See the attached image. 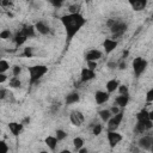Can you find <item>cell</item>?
Returning <instances> with one entry per match:
<instances>
[{
    "instance_id": "6da1fadb",
    "label": "cell",
    "mask_w": 153,
    "mask_h": 153,
    "mask_svg": "<svg viewBox=\"0 0 153 153\" xmlns=\"http://www.w3.org/2000/svg\"><path fill=\"white\" fill-rule=\"evenodd\" d=\"M61 24L65 27L66 31V37L67 42H71L73 37L81 30V27L86 24V19L81 13H75V14H65L60 18Z\"/></svg>"
},
{
    "instance_id": "7a4b0ae2",
    "label": "cell",
    "mask_w": 153,
    "mask_h": 153,
    "mask_svg": "<svg viewBox=\"0 0 153 153\" xmlns=\"http://www.w3.org/2000/svg\"><path fill=\"white\" fill-rule=\"evenodd\" d=\"M106 26L110 29V31L112 33L111 39H114V41H117L118 38H121L128 27V25L124 22L117 20V19H109L106 22Z\"/></svg>"
},
{
    "instance_id": "3957f363",
    "label": "cell",
    "mask_w": 153,
    "mask_h": 153,
    "mask_svg": "<svg viewBox=\"0 0 153 153\" xmlns=\"http://www.w3.org/2000/svg\"><path fill=\"white\" fill-rule=\"evenodd\" d=\"M27 71H29V76H30L29 84L33 85L38 82V80L48 72V67L44 65H35V66L27 67Z\"/></svg>"
},
{
    "instance_id": "277c9868",
    "label": "cell",
    "mask_w": 153,
    "mask_h": 153,
    "mask_svg": "<svg viewBox=\"0 0 153 153\" xmlns=\"http://www.w3.org/2000/svg\"><path fill=\"white\" fill-rule=\"evenodd\" d=\"M147 66H148V62L147 60H145L143 57H135L133 60V71H134V74L136 78H139L142 73H145V71L147 69Z\"/></svg>"
},
{
    "instance_id": "5b68a950",
    "label": "cell",
    "mask_w": 153,
    "mask_h": 153,
    "mask_svg": "<svg viewBox=\"0 0 153 153\" xmlns=\"http://www.w3.org/2000/svg\"><path fill=\"white\" fill-rule=\"evenodd\" d=\"M122 121H123V112L122 111H120L116 115H112L110 117V120L106 122L108 123V130L109 131H116Z\"/></svg>"
},
{
    "instance_id": "8992f818",
    "label": "cell",
    "mask_w": 153,
    "mask_h": 153,
    "mask_svg": "<svg viewBox=\"0 0 153 153\" xmlns=\"http://www.w3.org/2000/svg\"><path fill=\"white\" fill-rule=\"evenodd\" d=\"M106 139H108V142H109V146L110 148H115L123 139L122 134H120L117 130L116 131H106Z\"/></svg>"
},
{
    "instance_id": "52a82bcc",
    "label": "cell",
    "mask_w": 153,
    "mask_h": 153,
    "mask_svg": "<svg viewBox=\"0 0 153 153\" xmlns=\"http://www.w3.org/2000/svg\"><path fill=\"white\" fill-rule=\"evenodd\" d=\"M140 149H143V151H151L152 149V146H153V137L152 135H143L141 136L139 140H137V143Z\"/></svg>"
},
{
    "instance_id": "ba28073f",
    "label": "cell",
    "mask_w": 153,
    "mask_h": 153,
    "mask_svg": "<svg viewBox=\"0 0 153 153\" xmlns=\"http://www.w3.org/2000/svg\"><path fill=\"white\" fill-rule=\"evenodd\" d=\"M69 121H71V123H72L73 126L80 127V126L84 123V121H85V116H84V114H82L81 111L74 110V111H72V112L69 114Z\"/></svg>"
},
{
    "instance_id": "9c48e42d",
    "label": "cell",
    "mask_w": 153,
    "mask_h": 153,
    "mask_svg": "<svg viewBox=\"0 0 153 153\" xmlns=\"http://www.w3.org/2000/svg\"><path fill=\"white\" fill-rule=\"evenodd\" d=\"M96 78V72L94 71H91L88 68H82L81 72H80V82H87L92 79Z\"/></svg>"
},
{
    "instance_id": "30bf717a",
    "label": "cell",
    "mask_w": 153,
    "mask_h": 153,
    "mask_svg": "<svg viewBox=\"0 0 153 153\" xmlns=\"http://www.w3.org/2000/svg\"><path fill=\"white\" fill-rule=\"evenodd\" d=\"M118 45V41H114L111 38H105L103 42V48L105 50V54H110L112 53Z\"/></svg>"
},
{
    "instance_id": "8fae6325",
    "label": "cell",
    "mask_w": 153,
    "mask_h": 153,
    "mask_svg": "<svg viewBox=\"0 0 153 153\" xmlns=\"http://www.w3.org/2000/svg\"><path fill=\"white\" fill-rule=\"evenodd\" d=\"M109 98H110V94L108 92H105V91L98 90V91L94 92V100H96V103L98 105H102V104L106 103L109 100Z\"/></svg>"
},
{
    "instance_id": "7c38bea8",
    "label": "cell",
    "mask_w": 153,
    "mask_h": 153,
    "mask_svg": "<svg viewBox=\"0 0 153 153\" xmlns=\"http://www.w3.org/2000/svg\"><path fill=\"white\" fill-rule=\"evenodd\" d=\"M102 51L100 50H98V49H91V50H88L87 53H86V55H85V60H86V62L87 61H94V62H97L99 59H102Z\"/></svg>"
},
{
    "instance_id": "4fadbf2b",
    "label": "cell",
    "mask_w": 153,
    "mask_h": 153,
    "mask_svg": "<svg viewBox=\"0 0 153 153\" xmlns=\"http://www.w3.org/2000/svg\"><path fill=\"white\" fill-rule=\"evenodd\" d=\"M19 32H20L23 36H25L26 38H32V37L36 36V29H35L33 25H24V26L20 29Z\"/></svg>"
},
{
    "instance_id": "5bb4252c",
    "label": "cell",
    "mask_w": 153,
    "mask_h": 153,
    "mask_svg": "<svg viewBox=\"0 0 153 153\" xmlns=\"http://www.w3.org/2000/svg\"><path fill=\"white\" fill-rule=\"evenodd\" d=\"M7 126H8L10 131H11L14 136H18V135L23 131V129H24V126H23L22 123H19V122H10Z\"/></svg>"
},
{
    "instance_id": "9a60e30c",
    "label": "cell",
    "mask_w": 153,
    "mask_h": 153,
    "mask_svg": "<svg viewBox=\"0 0 153 153\" xmlns=\"http://www.w3.org/2000/svg\"><path fill=\"white\" fill-rule=\"evenodd\" d=\"M33 26H35V29H36V32H38V33H41V35H48V33L50 32L49 25H47V24H45L44 22H42V20L37 22Z\"/></svg>"
},
{
    "instance_id": "2e32d148",
    "label": "cell",
    "mask_w": 153,
    "mask_h": 153,
    "mask_svg": "<svg viewBox=\"0 0 153 153\" xmlns=\"http://www.w3.org/2000/svg\"><path fill=\"white\" fill-rule=\"evenodd\" d=\"M129 94H120L115 98V103H116V106L118 108H126L129 103Z\"/></svg>"
},
{
    "instance_id": "e0dca14e",
    "label": "cell",
    "mask_w": 153,
    "mask_h": 153,
    "mask_svg": "<svg viewBox=\"0 0 153 153\" xmlns=\"http://www.w3.org/2000/svg\"><path fill=\"white\" fill-rule=\"evenodd\" d=\"M79 100H80V94H79L78 92H71V93H68V94L66 96V98H65V103H66L67 105L75 104V103H78Z\"/></svg>"
},
{
    "instance_id": "ac0fdd59",
    "label": "cell",
    "mask_w": 153,
    "mask_h": 153,
    "mask_svg": "<svg viewBox=\"0 0 153 153\" xmlns=\"http://www.w3.org/2000/svg\"><path fill=\"white\" fill-rule=\"evenodd\" d=\"M129 5H130V7H131L133 11L140 12V11H143V10H145V7H146V5H147V1H146V0H143V1H142V0H139V1H130Z\"/></svg>"
},
{
    "instance_id": "d6986e66",
    "label": "cell",
    "mask_w": 153,
    "mask_h": 153,
    "mask_svg": "<svg viewBox=\"0 0 153 153\" xmlns=\"http://www.w3.org/2000/svg\"><path fill=\"white\" fill-rule=\"evenodd\" d=\"M44 142H45V145L48 146V148H49L50 151H55L56 147H57V142H59V141L56 140V137H55L54 135H49V136L45 137Z\"/></svg>"
},
{
    "instance_id": "ffe728a7",
    "label": "cell",
    "mask_w": 153,
    "mask_h": 153,
    "mask_svg": "<svg viewBox=\"0 0 153 153\" xmlns=\"http://www.w3.org/2000/svg\"><path fill=\"white\" fill-rule=\"evenodd\" d=\"M118 86H120V82H118L116 79H111V80H109V81L105 84V88H106V92H108L109 94L112 93V92H115Z\"/></svg>"
},
{
    "instance_id": "44dd1931",
    "label": "cell",
    "mask_w": 153,
    "mask_h": 153,
    "mask_svg": "<svg viewBox=\"0 0 153 153\" xmlns=\"http://www.w3.org/2000/svg\"><path fill=\"white\" fill-rule=\"evenodd\" d=\"M136 120H137V122H146V121H148V120H151L149 118V111H147L146 109H141L137 114H136ZM152 121V120H151Z\"/></svg>"
},
{
    "instance_id": "7402d4cb",
    "label": "cell",
    "mask_w": 153,
    "mask_h": 153,
    "mask_svg": "<svg viewBox=\"0 0 153 153\" xmlns=\"http://www.w3.org/2000/svg\"><path fill=\"white\" fill-rule=\"evenodd\" d=\"M98 115H99V117H100V120H102L103 122H108V121L110 120V117L112 116V115H111V112L109 111V109L99 110V111H98Z\"/></svg>"
},
{
    "instance_id": "603a6c76",
    "label": "cell",
    "mask_w": 153,
    "mask_h": 153,
    "mask_svg": "<svg viewBox=\"0 0 153 153\" xmlns=\"http://www.w3.org/2000/svg\"><path fill=\"white\" fill-rule=\"evenodd\" d=\"M8 86L12 88H20L22 87V81L19 80V78L17 76H12L8 81Z\"/></svg>"
},
{
    "instance_id": "cb8c5ba5",
    "label": "cell",
    "mask_w": 153,
    "mask_h": 153,
    "mask_svg": "<svg viewBox=\"0 0 153 153\" xmlns=\"http://www.w3.org/2000/svg\"><path fill=\"white\" fill-rule=\"evenodd\" d=\"M26 39H27V38H26L25 36H23L19 31H18V33L14 36V43H16L17 47H20L22 44H24V43L26 42Z\"/></svg>"
},
{
    "instance_id": "d4e9b609",
    "label": "cell",
    "mask_w": 153,
    "mask_h": 153,
    "mask_svg": "<svg viewBox=\"0 0 153 153\" xmlns=\"http://www.w3.org/2000/svg\"><path fill=\"white\" fill-rule=\"evenodd\" d=\"M147 130H146V128H145V124H143V122H136V124H135V127H134V133L135 134H143V133H146Z\"/></svg>"
},
{
    "instance_id": "484cf974",
    "label": "cell",
    "mask_w": 153,
    "mask_h": 153,
    "mask_svg": "<svg viewBox=\"0 0 153 153\" xmlns=\"http://www.w3.org/2000/svg\"><path fill=\"white\" fill-rule=\"evenodd\" d=\"M73 146L75 148V151H79L81 147H84V139L80 136H76L73 139Z\"/></svg>"
},
{
    "instance_id": "4316f807",
    "label": "cell",
    "mask_w": 153,
    "mask_h": 153,
    "mask_svg": "<svg viewBox=\"0 0 153 153\" xmlns=\"http://www.w3.org/2000/svg\"><path fill=\"white\" fill-rule=\"evenodd\" d=\"M55 137H56V140L57 141H62V140H65L66 137H67V133L63 130V129H56V131H55V135H54Z\"/></svg>"
},
{
    "instance_id": "83f0119b",
    "label": "cell",
    "mask_w": 153,
    "mask_h": 153,
    "mask_svg": "<svg viewBox=\"0 0 153 153\" xmlns=\"http://www.w3.org/2000/svg\"><path fill=\"white\" fill-rule=\"evenodd\" d=\"M8 69H10V63H8L6 60L0 59V74L6 73Z\"/></svg>"
},
{
    "instance_id": "f1b7e54d",
    "label": "cell",
    "mask_w": 153,
    "mask_h": 153,
    "mask_svg": "<svg viewBox=\"0 0 153 153\" xmlns=\"http://www.w3.org/2000/svg\"><path fill=\"white\" fill-rule=\"evenodd\" d=\"M102 131H103V126L102 124H98V123L93 124V127H92V134L94 136H98Z\"/></svg>"
},
{
    "instance_id": "f546056e",
    "label": "cell",
    "mask_w": 153,
    "mask_h": 153,
    "mask_svg": "<svg viewBox=\"0 0 153 153\" xmlns=\"http://www.w3.org/2000/svg\"><path fill=\"white\" fill-rule=\"evenodd\" d=\"M22 55L25 57H32L33 56V48L32 47H25Z\"/></svg>"
},
{
    "instance_id": "4dcf8cb0",
    "label": "cell",
    "mask_w": 153,
    "mask_h": 153,
    "mask_svg": "<svg viewBox=\"0 0 153 153\" xmlns=\"http://www.w3.org/2000/svg\"><path fill=\"white\" fill-rule=\"evenodd\" d=\"M11 37H12V32H11L10 30H7V29H5V30H2V31L0 32V39L6 41V39L11 38Z\"/></svg>"
},
{
    "instance_id": "1f68e13d",
    "label": "cell",
    "mask_w": 153,
    "mask_h": 153,
    "mask_svg": "<svg viewBox=\"0 0 153 153\" xmlns=\"http://www.w3.org/2000/svg\"><path fill=\"white\" fill-rule=\"evenodd\" d=\"M79 10H80V6H79V5H76V4H73V5H71V6L68 7L69 14H75V13H80V12H79Z\"/></svg>"
},
{
    "instance_id": "d6a6232c",
    "label": "cell",
    "mask_w": 153,
    "mask_h": 153,
    "mask_svg": "<svg viewBox=\"0 0 153 153\" xmlns=\"http://www.w3.org/2000/svg\"><path fill=\"white\" fill-rule=\"evenodd\" d=\"M117 91L120 94H129V88L127 85H120L117 87Z\"/></svg>"
},
{
    "instance_id": "836d02e7",
    "label": "cell",
    "mask_w": 153,
    "mask_h": 153,
    "mask_svg": "<svg viewBox=\"0 0 153 153\" xmlns=\"http://www.w3.org/2000/svg\"><path fill=\"white\" fill-rule=\"evenodd\" d=\"M22 73V67L20 66H18V65H14L13 67H12V74H13V76H19V74Z\"/></svg>"
},
{
    "instance_id": "e575fe53",
    "label": "cell",
    "mask_w": 153,
    "mask_h": 153,
    "mask_svg": "<svg viewBox=\"0 0 153 153\" xmlns=\"http://www.w3.org/2000/svg\"><path fill=\"white\" fill-rule=\"evenodd\" d=\"M152 102H153V88L148 90V92L146 93V103H147V105H149Z\"/></svg>"
},
{
    "instance_id": "d590c367",
    "label": "cell",
    "mask_w": 153,
    "mask_h": 153,
    "mask_svg": "<svg viewBox=\"0 0 153 153\" xmlns=\"http://www.w3.org/2000/svg\"><path fill=\"white\" fill-rule=\"evenodd\" d=\"M0 153H8V145L4 140H0Z\"/></svg>"
},
{
    "instance_id": "8d00e7d4",
    "label": "cell",
    "mask_w": 153,
    "mask_h": 153,
    "mask_svg": "<svg viewBox=\"0 0 153 153\" xmlns=\"http://www.w3.org/2000/svg\"><path fill=\"white\" fill-rule=\"evenodd\" d=\"M129 152L130 153H140L141 152V149L139 148V146L137 145H135L134 142L130 145V147H129Z\"/></svg>"
},
{
    "instance_id": "74e56055",
    "label": "cell",
    "mask_w": 153,
    "mask_h": 153,
    "mask_svg": "<svg viewBox=\"0 0 153 153\" xmlns=\"http://www.w3.org/2000/svg\"><path fill=\"white\" fill-rule=\"evenodd\" d=\"M87 63V67L86 68H88V69H91V71H96V68H97V62H94V61H87L86 62Z\"/></svg>"
},
{
    "instance_id": "f35d334b",
    "label": "cell",
    "mask_w": 153,
    "mask_h": 153,
    "mask_svg": "<svg viewBox=\"0 0 153 153\" xmlns=\"http://www.w3.org/2000/svg\"><path fill=\"white\" fill-rule=\"evenodd\" d=\"M50 4H51L54 7L59 8V7H61V6H62L63 1H62V0H50Z\"/></svg>"
},
{
    "instance_id": "ab89813d",
    "label": "cell",
    "mask_w": 153,
    "mask_h": 153,
    "mask_svg": "<svg viewBox=\"0 0 153 153\" xmlns=\"http://www.w3.org/2000/svg\"><path fill=\"white\" fill-rule=\"evenodd\" d=\"M106 67H108L110 71H114V69L117 68V62H115V61H109V62L106 63Z\"/></svg>"
},
{
    "instance_id": "60d3db41",
    "label": "cell",
    "mask_w": 153,
    "mask_h": 153,
    "mask_svg": "<svg viewBox=\"0 0 153 153\" xmlns=\"http://www.w3.org/2000/svg\"><path fill=\"white\" fill-rule=\"evenodd\" d=\"M8 94V91L6 88H0V100H4Z\"/></svg>"
},
{
    "instance_id": "b9f144b4",
    "label": "cell",
    "mask_w": 153,
    "mask_h": 153,
    "mask_svg": "<svg viewBox=\"0 0 153 153\" xmlns=\"http://www.w3.org/2000/svg\"><path fill=\"white\" fill-rule=\"evenodd\" d=\"M117 68H118L120 71L126 69V68H127V62H126L124 60H121V62H118V63H117Z\"/></svg>"
},
{
    "instance_id": "7bdbcfd3",
    "label": "cell",
    "mask_w": 153,
    "mask_h": 153,
    "mask_svg": "<svg viewBox=\"0 0 153 153\" xmlns=\"http://www.w3.org/2000/svg\"><path fill=\"white\" fill-rule=\"evenodd\" d=\"M109 111L111 112V115H116V114H118L121 110H120V108H118V106L114 105V106H111V109H109Z\"/></svg>"
},
{
    "instance_id": "ee69618b",
    "label": "cell",
    "mask_w": 153,
    "mask_h": 153,
    "mask_svg": "<svg viewBox=\"0 0 153 153\" xmlns=\"http://www.w3.org/2000/svg\"><path fill=\"white\" fill-rule=\"evenodd\" d=\"M59 109H60V103H55V104L51 105V111L53 112H56Z\"/></svg>"
},
{
    "instance_id": "f6af8a7d",
    "label": "cell",
    "mask_w": 153,
    "mask_h": 153,
    "mask_svg": "<svg viewBox=\"0 0 153 153\" xmlns=\"http://www.w3.org/2000/svg\"><path fill=\"white\" fill-rule=\"evenodd\" d=\"M6 80H7V75H6V73L0 74V85H1V84H4Z\"/></svg>"
},
{
    "instance_id": "bcb514c9",
    "label": "cell",
    "mask_w": 153,
    "mask_h": 153,
    "mask_svg": "<svg viewBox=\"0 0 153 153\" xmlns=\"http://www.w3.org/2000/svg\"><path fill=\"white\" fill-rule=\"evenodd\" d=\"M0 6H12V1H7V0L0 1Z\"/></svg>"
},
{
    "instance_id": "7dc6e473",
    "label": "cell",
    "mask_w": 153,
    "mask_h": 153,
    "mask_svg": "<svg viewBox=\"0 0 153 153\" xmlns=\"http://www.w3.org/2000/svg\"><path fill=\"white\" fill-rule=\"evenodd\" d=\"M128 55H129V50H128V49L123 50V53H122V60L127 59V57H128Z\"/></svg>"
},
{
    "instance_id": "c3c4849f",
    "label": "cell",
    "mask_w": 153,
    "mask_h": 153,
    "mask_svg": "<svg viewBox=\"0 0 153 153\" xmlns=\"http://www.w3.org/2000/svg\"><path fill=\"white\" fill-rule=\"evenodd\" d=\"M20 123H22L23 126H26V124H29V123H30V117H25V118H24V120H23Z\"/></svg>"
},
{
    "instance_id": "681fc988",
    "label": "cell",
    "mask_w": 153,
    "mask_h": 153,
    "mask_svg": "<svg viewBox=\"0 0 153 153\" xmlns=\"http://www.w3.org/2000/svg\"><path fill=\"white\" fill-rule=\"evenodd\" d=\"M76 152H78V153H87L88 151H87V148H86V147H81V148H80L79 151H76Z\"/></svg>"
},
{
    "instance_id": "f907efd6",
    "label": "cell",
    "mask_w": 153,
    "mask_h": 153,
    "mask_svg": "<svg viewBox=\"0 0 153 153\" xmlns=\"http://www.w3.org/2000/svg\"><path fill=\"white\" fill-rule=\"evenodd\" d=\"M60 153H72L69 149H62V151H60Z\"/></svg>"
},
{
    "instance_id": "816d5d0a",
    "label": "cell",
    "mask_w": 153,
    "mask_h": 153,
    "mask_svg": "<svg viewBox=\"0 0 153 153\" xmlns=\"http://www.w3.org/2000/svg\"><path fill=\"white\" fill-rule=\"evenodd\" d=\"M39 153H49V152H48V151H41Z\"/></svg>"
},
{
    "instance_id": "f5cc1de1",
    "label": "cell",
    "mask_w": 153,
    "mask_h": 153,
    "mask_svg": "<svg viewBox=\"0 0 153 153\" xmlns=\"http://www.w3.org/2000/svg\"><path fill=\"white\" fill-rule=\"evenodd\" d=\"M1 55H2V53H1V51H0V56H1Z\"/></svg>"
},
{
    "instance_id": "db71d44e",
    "label": "cell",
    "mask_w": 153,
    "mask_h": 153,
    "mask_svg": "<svg viewBox=\"0 0 153 153\" xmlns=\"http://www.w3.org/2000/svg\"><path fill=\"white\" fill-rule=\"evenodd\" d=\"M87 153H92V152H87Z\"/></svg>"
}]
</instances>
